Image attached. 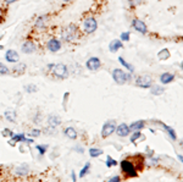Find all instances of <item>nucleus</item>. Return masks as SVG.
I'll return each instance as SVG.
<instances>
[{"mask_svg": "<svg viewBox=\"0 0 183 182\" xmlns=\"http://www.w3.org/2000/svg\"><path fill=\"white\" fill-rule=\"evenodd\" d=\"M76 33H77V27H76L75 25H68V26L62 28L61 39L65 40V42H71V40L75 39Z\"/></svg>", "mask_w": 183, "mask_h": 182, "instance_id": "obj_1", "label": "nucleus"}, {"mask_svg": "<svg viewBox=\"0 0 183 182\" xmlns=\"http://www.w3.org/2000/svg\"><path fill=\"white\" fill-rule=\"evenodd\" d=\"M113 78L117 84H125L127 81L131 80V75L126 73L121 69H115L113 71Z\"/></svg>", "mask_w": 183, "mask_h": 182, "instance_id": "obj_2", "label": "nucleus"}, {"mask_svg": "<svg viewBox=\"0 0 183 182\" xmlns=\"http://www.w3.org/2000/svg\"><path fill=\"white\" fill-rule=\"evenodd\" d=\"M121 170L123 174H126L129 177H137L138 174H137V170H135L134 165L132 161L129 160H122L121 161Z\"/></svg>", "mask_w": 183, "mask_h": 182, "instance_id": "obj_3", "label": "nucleus"}, {"mask_svg": "<svg viewBox=\"0 0 183 182\" xmlns=\"http://www.w3.org/2000/svg\"><path fill=\"white\" fill-rule=\"evenodd\" d=\"M83 28H84L86 33H88V34L94 33L97 31V28H98L97 20L94 19V17H88V19L84 21V23H83Z\"/></svg>", "mask_w": 183, "mask_h": 182, "instance_id": "obj_4", "label": "nucleus"}, {"mask_svg": "<svg viewBox=\"0 0 183 182\" xmlns=\"http://www.w3.org/2000/svg\"><path fill=\"white\" fill-rule=\"evenodd\" d=\"M51 70L56 77H66L67 76V67L65 66L64 64H56V65L54 64Z\"/></svg>", "mask_w": 183, "mask_h": 182, "instance_id": "obj_5", "label": "nucleus"}, {"mask_svg": "<svg viewBox=\"0 0 183 182\" xmlns=\"http://www.w3.org/2000/svg\"><path fill=\"white\" fill-rule=\"evenodd\" d=\"M115 128H116V126H115V122H114V121H108V122H105L104 126H103V130H102V136H103L104 138L109 137L110 134H113V133L115 132Z\"/></svg>", "mask_w": 183, "mask_h": 182, "instance_id": "obj_6", "label": "nucleus"}, {"mask_svg": "<svg viewBox=\"0 0 183 182\" xmlns=\"http://www.w3.org/2000/svg\"><path fill=\"white\" fill-rule=\"evenodd\" d=\"M135 83H137V86L140 88H150L151 87V78L148 75L139 76V77H137V80H135Z\"/></svg>", "mask_w": 183, "mask_h": 182, "instance_id": "obj_7", "label": "nucleus"}, {"mask_svg": "<svg viewBox=\"0 0 183 182\" xmlns=\"http://www.w3.org/2000/svg\"><path fill=\"white\" fill-rule=\"evenodd\" d=\"M132 27L137 32H139L142 34H145L146 32H148V27H146V25L142 20H139V19H134L132 21Z\"/></svg>", "mask_w": 183, "mask_h": 182, "instance_id": "obj_8", "label": "nucleus"}, {"mask_svg": "<svg viewBox=\"0 0 183 182\" xmlns=\"http://www.w3.org/2000/svg\"><path fill=\"white\" fill-rule=\"evenodd\" d=\"M86 66H87V69H89L90 71H97V70H99L100 66H102V61H100L99 57H90L87 60Z\"/></svg>", "mask_w": 183, "mask_h": 182, "instance_id": "obj_9", "label": "nucleus"}, {"mask_svg": "<svg viewBox=\"0 0 183 182\" xmlns=\"http://www.w3.org/2000/svg\"><path fill=\"white\" fill-rule=\"evenodd\" d=\"M5 59H6V61L9 62H17L20 60V55H19V53H17L16 50L14 49H10L6 51V54H5Z\"/></svg>", "mask_w": 183, "mask_h": 182, "instance_id": "obj_10", "label": "nucleus"}, {"mask_svg": "<svg viewBox=\"0 0 183 182\" xmlns=\"http://www.w3.org/2000/svg\"><path fill=\"white\" fill-rule=\"evenodd\" d=\"M16 142H26V143H31V142H33V139H27L23 133H17V134H12V139H11L10 142H9V144L15 145Z\"/></svg>", "mask_w": 183, "mask_h": 182, "instance_id": "obj_11", "label": "nucleus"}, {"mask_svg": "<svg viewBox=\"0 0 183 182\" xmlns=\"http://www.w3.org/2000/svg\"><path fill=\"white\" fill-rule=\"evenodd\" d=\"M46 46H48V49L51 51V53H56L61 49V43H60V40L59 39H55V38H52L50 39L48 44H46Z\"/></svg>", "mask_w": 183, "mask_h": 182, "instance_id": "obj_12", "label": "nucleus"}, {"mask_svg": "<svg viewBox=\"0 0 183 182\" xmlns=\"http://www.w3.org/2000/svg\"><path fill=\"white\" fill-rule=\"evenodd\" d=\"M35 44L33 42H31V40H27V42H25L22 44L21 46V50L22 53H25V54H32V53L35 51Z\"/></svg>", "mask_w": 183, "mask_h": 182, "instance_id": "obj_13", "label": "nucleus"}, {"mask_svg": "<svg viewBox=\"0 0 183 182\" xmlns=\"http://www.w3.org/2000/svg\"><path fill=\"white\" fill-rule=\"evenodd\" d=\"M115 131H116V133L119 134V136H121V137H127L128 134H129V127H128V125H126V124H121V125H119L116 128H115Z\"/></svg>", "mask_w": 183, "mask_h": 182, "instance_id": "obj_14", "label": "nucleus"}, {"mask_svg": "<svg viewBox=\"0 0 183 182\" xmlns=\"http://www.w3.org/2000/svg\"><path fill=\"white\" fill-rule=\"evenodd\" d=\"M122 46H123V44H122V42L120 39H114V40H111V42H110L109 49H110L111 53H116L119 49H121Z\"/></svg>", "mask_w": 183, "mask_h": 182, "instance_id": "obj_15", "label": "nucleus"}, {"mask_svg": "<svg viewBox=\"0 0 183 182\" xmlns=\"http://www.w3.org/2000/svg\"><path fill=\"white\" fill-rule=\"evenodd\" d=\"M46 21H48V16H39L37 21H35V25L34 27L38 28V29H42V28H45L46 26Z\"/></svg>", "mask_w": 183, "mask_h": 182, "instance_id": "obj_16", "label": "nucleus"}, {"mask_svg": "<svg viewBox=\"0 0 183 182\" xmlns=\"http://www.w3.org/2000/svg\"><path fill=\"white\" fill-rule=\"evenodd\" d=\"M175 78V76L172 73H168V72H165L160 76V82L162 84H168L170 82H172Z\"/></svg>", "mask_w": 183, "mask_h": 182, "instance_id": "obj_17", "label": "nucleus"}, {"mask_svg": "<svg viewBox=\"0 0 183 182\" xmlns=\"http://www.w3.org/2000/svg\"><path fill=\"white\" fill-rule=\"evenodd\" d=\"M60 122H61V119L56 115H50L48 119V124L50 127H56L57 125H60Z\"/></svg>", "mask_w": 183, "mask_h": 182, "instance_id": "obj_18", "label": "nucleus"}, {"mask_svg": "<svg viewBox=\"0 0 183 182\" xmlns=\"http://www.w3.org/2000/svg\"><path fill=\"white\" fill-rule=\"evenodd\" d=\"M5 119H6L8 121H10V122H15L16 121V117H17V115H16V111H14V110H6L5 111Z\"/></svg>", "mask_w": 183, "mask_h": 182, "instance_id": "obj_19", "label": "nucleus"}, {"mask_svg": "<svg viewBox=\"0 0 183 182\" xmlns=\"http://www.w3.org/2000/svg\"><path fill=\"white\" fill-rule=\"evenodd\" d=\"M144 124H145V122H144L143 120H140V121H135V122H133V124H132L131 126H128V127H129V130L139 131V130H142V128L144 127Z\"/></svg>", "mask_w": 183, "mask_h": 182, "instance_id": "obj_20", "label": "nucleus"}, {"mask_svg": "<svg viewBox=\"0 0 183 182\" xmlns=\"http://www.w3.org/2000/svg\"><path fill=\"white\" fill-rule=\"evenodd\" d=\"M65 134L68 137V138H71V139H76L77 138V132H76V130L73 127H67L66 130H65Z\"/></svg>", "mask_w": 183, "mask_h": 182, "instance_id": "obj_21", "label": "nucleus"}, {"mask_svg": "<svg viewBox=\"0 0 183 182\" xmlns=\"http://www.w3.org/2000/svg\"><path fill=\"white\" fill-rule=\"evenodd\" d=\"M157 56H159V59L160 60H167V59L170 57V51H168V49H162V50H160L157 53Z\"/></svg>", "mask_w": 183, "mask_h": 182, "instance_id": "obj_22", "label": "nucleus"}, {"mask_svg": "<svg viewBox=\"0 0 183 182\" xmlns=\"http://www.w3.org/2000/svg\"><path fill=\"white\" fill-rule=\"evenodd\" d=\"M28 165H26V164H22V165L20 167L16 169V174L17 175H27L28 174Z\"/></svg>", "mask_w": 183, "mask_h": 182, "instance_id": "obj_23", "label": "nucleus"}, {"mask_svg": "<svg viewBox=\"0 0 183 182\" xmlns=\"http://www.w3.org/2000/svg\"><path fill=\"white\" fill-rule=\"evenodd\" d=\"M164 88L160 86H151V94L153 95H160L164 93Z\"/></svg>", "mask_w": 183, "mask_h": 182, "instance_id": "obj_24", "label": "nucleus"}, {"mask_svg": "<svg viewBox=\"0 0 183 182\" xmlns=\"http://www.w3.org/2000/svg\"><path fill=\"white\" fill-rule=\"evenodd\" d=\"M119 61H120V64H121V65H122L123 67H126L127 70H129V72H133V71H134V67L131 65V64H128L123 57L120 56V57H119Z\"/></svg>", "mask_w": 183, "mask_h": 182, "instance_id": "obj_25", "label": "nucleus"}, {"mask_svg": "<svg viewBox=\"0 0 183 182\" xmlns=\"http://www.w3.org/2000/svg\"><path fill=\"white\" fill-rule=\"evenodd\" d=\"M161 126L164 127V130L165 131H166L168 134H170V137L171 138H172V139H177V136H176V132L172 130V128H171V127H168L167 125H165V124H161Z\"/></svg>", "mask_w": 183, "mask_h": 182, "instance_id": "obj_26", "label": "nucleus"}, {"mask_svg": "<svg viewBox=\"0 0 183 182\" xmlns=\"http://www.w3.org/2000/svg\"><path fill=\"white\" fill-rule=\"evenodd\" d=\"M89 154H90L92 158H97V156L103 154V150L99 149V148H90L89 149Z\"/></svg>", "mask_w": 183, "mask_h": 182, "instance_id": "obj_27", "label": "nucleus"}, {"mask_svg": "<svg viewBox=\"0 0 183 182\" xmlns=\"http://www.w3.org/2000/svg\"><path fill=\"white\" fill-rule=\"evenodd\" d=\"M89 169H90V164H89V163H87L86 165L81 169V171H79V177H83V176H86L87 172L89 171Z\"/></svg>", "mask_w": 183, "mask_h": 182, "instance_id": "obj_28", "label": "nucleus"}, {"mask_svg": "<svg viewBox=\"0 0 183 182\" xmlns=\"http://www.w3.org/2000/svg\"><path fill=\"white\" fill-rule=\"evenodd\" d=\"M129 37H131V33H129V32H122L120 34V40H121V42H128Z\"/></svg>", "mask_w": 183, "mask_h": 182, "instance_id": "obj_29", "label": "nucleus"}, {"mask_svg": "<svg viewBox=\"0 0 183 182\" xmlns=\"http://www.w3.org/2000/svg\"><path fill=\"white\" fill-rule=\"evenodd\" d=\"M115 165H117V161H116L115 159H113L111 156L106 158V166L110 167V166H115Z\"/></svg>", "mask_w": 183, "mask_h": 182, "instance_id": "obj_30", "label": "nucleus"}, {"mask_svg": "<svg viewBox=\"0 0 183 182\" xmlns=\"http://www.w3.org/2000/svg\"><path fill=\"white\" fill-rule=\"evenodd\" d=\"M10 71H9V69L3 65V64H0V75H8Z\"/></svg>", "mask_w": 183, "mask_h": 182, "instance_id": "obj_31", "label": "nucleus"}, {"mask_svg": "<svg viewBox=\"0 0 183 182\" xmlns=\"http://www.w3.org/2000/svg\"><path fill=\"white\" fill-rule=\"evenodd\" d=\"M140 134H142V133H140L139 131H135V132L133 133V136L131 137V142H132V143H135V140H137V139L140 137Z\"/></svg>", "mask_w": 183, "mask_h": 182, "instance_id": "obj_32", "label": "nucleus"}, {"mask_svg": "<svg viewBox=\"0 0 183 182\" xmlns=\"http://www.w3.org/2000/svg\"><path fill=\"white\" fill-rule=\"evenodd\" d=\"M25 66L26 65H23V64H22V65H17L16 67H14V72H19V73H21V72H23V71H25Z\"/></svg>", "mask_w": 183, "mask_h": 182, "instance_id": "obj_33", "label": "nucleus"}, {"mask_svg": "<svg viewBox=\"0 0 183 182\" xmlns=\"http://www.w3.org/2000/svg\"><path fill=\"white\" fill-rule=\"evenodd\" d=\"M35 148H37V149L39 150V153L43 155V154H45V150H46V148H48V147H46V145H43V147H42V145H37Z\"/></svg>", "mask_w": 183, "mask_h": 182, "instance_id": "obj_34", "label": "nucleus"}, {"mask_svg": "<svg viewBox=\"0 0 183 182\" xmlns=\"http://www.w3.org/2000/svg\"><path fill=\"white\" fill-rule=\"evenodd\" d=\"M32 87H29V86H26V91L28 93H31V92H37V87H34L33 84H31Z\"/></svg>", "mask_w": 183, "mask_h": 182, "instance_id": "obj_35", "label": "nucleus"}, {"mask_svg": "<svg viewBox=\"0 0 183 182\" xmlns=\"http://www.w3.org/2000/svg\"><path fill=\"white\" fill-rule=\"evenodd\" d=\"M40 133H42V131H40V130H32V131H31V136H33V137H38Z\"/></svg>", "mask_w": 183, "mask_h": 182, "instance_id": "obj_36", "label": "nucleus"}, {"mask_svg": "<svg viewBox=\"0 0 183 182\" xmlns=\"http://www.w3.org/2000/svg\"><path fill=\"white\" fill-rule=\"evenodd\" d=\"M120 181V176H114V177H110L109 182H119Z\"/></svg>", "mask_w": 183, "mask_h": 182, "instance_id": "obj_37", "label": "nucleus"}, {"mask_svg": "<svg viewBox=\"0 0 183 182\" xmlns=\"http://www.w3.org/2000/svg\"><path fill=\"white\" fill-rule=\"evenodd\" d=\"M6 4H12V3H15V1H17V0H4Z\"/></svg>", "mask_w": 183, "mask_h": 182, "instance_id": "obj_38", "label": "nucleus"}, {"mask_svg": "<svg viewBox=\"0 0 183 182\" xmlns=\"http://www.w3.org/2000/svg\"><path fill=\"white\" fill-rule=\"evenodd\" d=\"M177 158H178V160H180L181 163L183 161V158H182V155H181V154H178V155H177Z\"/></svg>", "mask_w": 183, "mask_h": 182, "instance_id": "obj_39", "label": "nucleus"}, {"mask_svg": "<svg viewBox=\"0 0 183 182\" xmlns=\"http://www.w3.org/2000/svg\"><path fill=\"white\" fill-rule=\"evenodd\" d=\"M72 180L76 181V175H75V172H72Z\"/></svg>", "mask_w": 183, "mask_h": 182, "instance_id": "obj_40", "label": "nucleus"}, {"mask_svg": "<svg viewBox=\"0 0 183 182\" xmlns=\"http://www.w3.org/2000/svg\"><path fill=\"white\" fill-rule=\"evenodd\" d=\"M62 1H65V3H68V1H71V0H62Z\"/></svg>", "mask_w": 183, "mask_h": 182, "instance_id": "obj_41", "label": "nucleus"}, {"mask_svg": "<svg viewBox=\"0 0 183 182\" xmlns=\"http://www.w3.org/2000/svg\"><path fill=\"white\" fill-rule=\"evenodd\" d=\"M1 49H4V46H3V45H0V50H1Z\"/></svg>", "mask_w": 183, "mask_h": 182, "instance_id": "obj_42", "label": "nucleus"}]
</instances>
